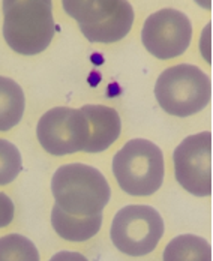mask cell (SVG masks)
<instances>
[{
    "mask_svg": "<svg viewBox=\"0 0 213 261\" xmlns=\"http://www.w3.org/2000/svg\"><path fill=\"white\" fill-rule=\"evenodd\" d=\"M3 8V38L11 50L23 56L45 51L57 26L50 0H6Z\"/></svg>",
    "mask_w": 213,
    "mask_h": 261,
    "instance_id": "cell-1",
    "label": "cell"
},
{
    "mask_svg": "<svg viewBox=\"0 0 213 261\" xmlns=\"http://www.w3.org/2000/svg\"><path fill=\"white\" fill-rule=\"evenodd\" d=\"M56 204L74 216L102 213L111 198L110 185L95 167L75 162L57 168L51 179Z\"/></svg>",
    "mask_w": 213,
    "mask_h": 261,
    "instance_id": "cell-2",
    "label": "cell"
},
{
    "mask_svg": "<svg viewBox=\"0 0 213 261\" xmlns=\"http://www.w3.org/2000/svg\"><path fill=\"white\" fill-rule=\"evenodd\" d=\"M113 174L126 194L153 195L162 186L165 174L162 150L144 138L129 140L113 158Z\"/></svg>",
    "mask_w": 213,
    "mask_h": 261,
    "instance_id": "cell-3",
    "label": "cell"
},
{
    "mask_svg": "<svg viewBox=\"0 0 213 261\" xmlns=\"http://www.w3.org/2000/svg\"><path fill=\"white\" fill-rule=\"evenodd\" d=\"M159 107L176 117H189L204 110L212 99L210 79L198 68L180 63L167 68L155 84Z\"/></svg>",
    "mask_w": 213,
    "mask_h": 261,
    "instance_id": "cell-4",
    "label": "cell"
},
{
    "mask_svg": "<svg viewBox=\"0 0 213 261\" xmlns=\"http://www.w3.org/2000/svg\"><path fill=\"white\" fill-rule=\"evenodd\" d=\"M62 5L90 42L113 44L123 39L135 18L132 5L126 0H66Z\"/></svg>",
    "mask_w": 213,
    "mask_h": 261,
    "instance_id": "cell-5",
    "label": "cell"
},
{
    "mask_svg": "<svg viewBox=\"0 0 213 261\" xmlns=\"http://www.w3.org/2000/svg\"><path fill=\"white\" fill-rule=\"evenodd\" d=\"M164 230V219L155 207L132 204L116 213L110 236L122 254L143 257L156 249Z\"/></svg>",
    "mask_w": 213,
    "mask_h": 261,
    "instance_id": "cell-6",
    "label": "cell"
},
{
    "mask_svg": "<svg viewBox=\"0 0 213 261\" xmlns=\"http://www.w3.org/2000/svg\"><path fill=\"white\" fill-rule=\"evenodd\" d=\"M90 135L89 122L77 108L56 107L38 122L36 137L45 152L66 156L83 152Z\"/></svg>",
    "mask_w": 213,
    "mask_h": 261,
    "instance_id": "cell-7",
    "label": "cell"
},
{
    "mask_svg": "<svg viewBox=\"0 0 213 261\" xmlns=\"http://www.w3.org/2000/svg\"><path fill=\"white\" fill-rule=\"evenodd\" d=\"M174 176L195 197L212 195V132L187 137L173 153Z\"/></svg>",
    "mask_w": 213,
    "mask_h": 261,
    "instance_id": "cell-8",
    "label": "cell"
},
{
    "mask_svg": "<svg viewBox=\"0 0 213 261\" xmlns=\"http://www.w3.org/2000/svg\"><path fill=\"white\" fill-rule=\"evenodd\" d=\"M146 50L161 60L176 59L187 51L192 41V24L174 8H164L149 15L141 29Z\"/></svg>",
    "mask_w": 213,
    "mask_h": 261,
    "instance_id": "cell-9",
    "label": "cell"
},
{
    "mask_svg": "<svg viewBox=\"0 0 213 261\" xmlns=\"http://www.w3.org/2000/svg\"><path fill=\"white\" fill-rule=\"evenodd\" d=\"M80 111L89 122L90 135L83 152L101 153L110 149L119 138L122 130V122L119 113L107 105H83Z\"/></svg>",
    "mask_w": 213,
    "mask_h": 261,
    "instance_id": "cell-10",
    "label": "cell"
},
{
    "mask_svg": "<svg viewBox=\"0 0 213 261\" xmlns=\"http://www.w3.org/2000/svg\"><path fill=\"white\" fill-rule=\"evenodd\" d=\"M54 231L68 242H86L99 233L102 227V213L92 216H74L54 204L51 210Z\"/></svg>",
    "mask_w": 213,
    "mask_h": 261,
    "instance_id": "cell-11",
    "label": "cell"
},
{
    "mask_svg": "<svg viewBox=\"0 0 213 261\" xmlns=\"http://www.w3.org/2000/svg\"><path fill=\"white\" fill-rule=\"evenodd\" d=\"M26 99L21 86L8 77L0 75V130L17 126L24 114Z\"/></svg>",
    "mask_w": 213,
    "mask_h": 261,
    "instance_id": "cell-12",
    "label": "cell"
},
{
    "mask_svg": "<svg viewBox=\"0 0 213 261\" xmlns=\"http://www.w3.org/2000/svg\"><path fill=\"white\" fill-rule=\"evenodd\" d=\"M164 261H212L210 243L194 234L174 237L164 249Z\"/></svg>",
    "mask_w": 213,
    "mask_h": 261,
    "instance_id": "cell-13",
    "label": "cell"
},
{
    "mask_svg": "<svg viewBox=\"0 0 213 261\" xmlns=\"http://www.w3.org/2000/svg\"><path fill=\"white\" fill-rule=\"evenodd\" d=\"M0 261H39L35 243L21 234L0 237Z\"/></svg>",
    "mask_w": 213,
    "mask_h": 261,
    "instance_id": "cell-14",
    "label": "cell"
},
{
    "mask_svg": "<svg viewBox=\"0 0 213 261\" xmlns=\"http://www.w3.org/2000/svg\"><path fill=\"white\" fill-rule=\"evenodd\" d=\"M23 170V158L18 147L0 138V186L12 183Z\"/></svg>",
    "mask_w": 213,
    "mask_h": 261,
    "instance_id": "cell-15",
    "label": "cell"
},
{
    "mask_svg": "<svg viewBox=\"0 0 213 261\" xmlns=\"http://www.w3.org/2000/svg\"><path fill=\"white\" fill-rule=\"evenodd\" d=\"M15 206L14 201L3 192H0V228L8 227L14 221Z\"/></svg>",
    "mask_w": 213,
    "mask_h": 261,
    "instance_id": "cell-16",
    "label": "cell"
},
{
    "mask_svg": "<svg viewBox=\"0 0 213 261\" xmlns=\"http://www.w3.org/2000/svg\"><path fill=\"white\" fill-rule=\"evenodd\" d=\"M50 261H89L80 252H72V251H62L54 254Z\"/></svg>",
    "mask_w": 213,
    "mask_h": 261,
    "instance_id": "cell-17",
    "label": "cell"
}]
</instances>
